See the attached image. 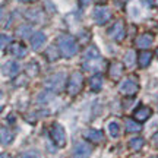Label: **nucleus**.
Listing matches in <instances>:
<instances>
[{
	"label": "nucleus",
	"instance_id": "8",
	"mask_svg": "<svg viewBox=\"0 0 158 158\" xmlns=\"http://www.w3.org/2000/svg\"><path fill=\"white\" fill-rule=\"evenodd\" d=\"M108 35H110L113 40H116V41L123 40V37H124V25H123V22H122V21H117L111 28L108 29Z\"/></svg>",
	"mask_w": 158,
	"mask_h": 158
},
{
	"label": "nucleus",
	"instance_id": "14",
	"mask_svg": "<svg viewBox=\"0 0 158 158\" xmlns=\"http://www.w3.org/2000/svg\"><path fill=\"white\" fill-rule=\"evenodd\" d=\"M152 41H154V37L151 34H143L136 38V45L139 48H148L149 45L152 44Z\"/></svg>",
	"mask_w": 158,
	"mask_h": 158
},
{
	"label": "nucleus",
	"instance_id": "7",
	"mask_svg": "<svg viewBox=\"0 0 158 158\" xmlns=\"http://www.w3.org/2000/svg\"><path fill=\"white\" fill-rule=\"evenodd\" d=\"M94 18H95L97 23L102 25V23H106L111 18V13H110V10H108L106 6H98L95 10H94Z\"/></svg>",
	"mask_w": 158,
	"mask_h": 158
},
{
	"label": "nucleus",
	"instance_id": "4",
	"mask_svg": "<svg viewBox=\"0 0 158 158\" xmlns=\"http://www.w3.org/2000/svg\"><path fill=\"white\" fill-rule=\"evenodd\" d=\"M50 136H51V139H53V142H54L59 148H63L66 145V132H64L62 124H59V123L51 124Z\"/></svg>",
	"mask_w": 158,
	"mask_h": 158
},
{
	"label": "nucleus",
	"instance_id": "34",
	"mask_svg": "<svg viewBox=\"0 0 158 158\" xmlns=\"http://www.w3.org/2000/svg\"><path fill=\"white\" fill-rule=\"evenodd\" d=\"M102 2H104V0H102Z\"/></svg>",
	"mask_w": 158,
	"mask_h": 158
},
{
	"label": "nucleus",
	"instance_id": "22",
	"mask_svg": "<svg viewBox=\"0 0 158 158\" xmlns=\"http://www.w3.org/2000/svg\"><path fill=\"white\" fill-rule=\"evenodd\" d=\"M108 132H110V135L113 136V138H118V135H120V124L116 120L110 122L108 123Z\"/></svg>",
	"mask_w": 158,
	"mask_h": 158
},
{
	"label": "nucleus",
	"instance_id": "29",
	"mask_svg": "<svg viewBox=\"0 0 158 158\" xmlns=\"http://www.w3.org/2000/svg\"><path fill=\"white\" fill-rule=\"evenodd\" d=\"M143 3H145V5H148V6H152V0H143Z\"/></svg>",
	"mask_w": 158,
	"mask_h": 158
},
{
	"label": "nucleus",
	"instance_id": "6",
	"mask_svg": "<svg viewBox=\"0 0 158 158\" xmlns=\"http://www.w3.org/2000/svg\"><path fill=\"white\" fill-rule=\"evenodd\" d=\"M139 89V85L136 82L135 79H126L123 84L120 85V92L126 97H133Z\"/></svg>",
	"mask_w": 158,
	"mask_h": 158
},
{
	"label": "nucleus",
	"instance_id": "21",
	"mask_svg": "<svg viewBox=\"0 0 158 158\" xmlns=\"http://www.w3.org/2000/svg\"><path fill=\"white\" fill-rule=\"evenodd\" d=\"M143 143H145V141L142 139V138H133V139H130L129 141V147L133 149V151H139L142 147H143Z\"/></svg>",
	"mask_w": 158,
	"mask_h": 158
},
{
	"label": "nucleus",
	"instance_id": "10",
	"mask_svg": "<svg viewBox=\"0 0 158 158\" xmlns=\"http://www.w3.org/2000/svg\"><path fill=\"white\" fill-rule=\"evenodd\" d=\"M85 138L88 141L94 142V143H101L104 141V135H102L101 130H95V129H89V130H85Z\"/></svg>",
	"mask_w": 158,
	"mask_h": 158
},
{
	"label": "nucleus",
	"instance_id": "28",
	"mask_svg": "<svg viewBox=\"0 0 158 158\" xmlns=\"http://www.w3.org/2000/svg\"><path fill=\"white\" fill-rule=\"evenodd\" d=\"M29 29H31V27H22V28H21V35H22V37L23 35H27Z\"/></svg>",
	"mask_w": 158,
	"mask_h": 158
},
{
	"label": "nucleus",
	"instance_id": "16",
	"mask_svg": "<svg viewBox=\"0 0 158 158\" xmlns=\"http://www.w3.org/2000/svg\"><path fill=\"white\" fill-rule=\"evenodd\" d=\"M9 51H10V54H13L15 57H19V59H22L25 57L27 54V50H25V47L22 44H19V43H15V44H12L9 47Z\"/></svg>",
	"mask_w": 158,
	"mask_h": 158
},
{
	"label": "nucleus",
	"instance_id": "1",
	"mask_svg": "<svg viewBox=\"0 0 158 158\" xmlns=\"http://www.w3.org/2000/svg\"><path fill=\"white\" fill-rule=\"evenodd\" d=\"M59 47L64 57H73L78 53V44L70 35H62L59 38Z\"/></svg>",
	"mask_w": 158,
	"mask_h": 158
},
{
	"label": "nucleus",
	"instance_id": "31",
	"mask_svg": "<svg viewBox=\"0 0 158 158\" xmlns=\"http://www.w3.org/2000/svg\"><path fill=\"white\" fill-rule=\"evenodd\" d=\"M2 158H10V155H7V154H2Z\"/></svg>",
	"mask_w": 158,
	"mask_h": 158
},
{
	"label": "nucleus",
	"instance_id": "26",
	"mask_svg": "<svg viewBox=\"0 0 158 158\" xmlns=\"http://www.w3.org/2000/svg\"><path fill=\"white\" fill-rule=\"evenodd\" d=\"M19 158H38V154L34 152V151L32 152H23Z\"/></svg>",
	"mask_w": 158,
	"mask_h": 158
},
{
	"label": "nucleus",
	"instance_id": "12",
	"mask_svg": "<svg viewBox=\"0 0 158 158\" xmlns=\"http://www.w3.org/2000/svg\"><path fill=\"white\" fill-rule=\"evenodd\" d=\"M123 70H124V66L122 64V63L114 62L113 64L110 66V70H108L110 78L113 79V81H118V79L122 78V75H123Z\"/></svg>",
	"mask_w": 158,
	"mask_h": 158
},
{
	"label": "nucleus",
	"instance_id": "2",
	"mask_svg": "<svg viewBox=\"0 0 158 158\" xmlns=\"http://www.w3.org/2000/svg\"><path fill=\"white\" fill-rule=\"evenodd\" d=\"M45 88L50 91H56V92H59V91H62L66 88V75L62 73V72H59V73H54L53 76H50V78L47 79L44 82Z\"/></svg>",
	"mask_w": 158,
	"mask_h": 158
},
{
	"label": "nucleus",
	"instance_id": "3",
	"mask_svg": "<svg viewBox=\"0 0 158 158\" xmlns=\"http://www.w3.org/2000/svg\"><path fill=\"white\" fill-rule=\"evenodd\" d=\"M84 88V76L79 72L72 73V76L68 79V85H66V91L69 95H78Z\"/></svg>",
	"mask_w": 158,
	"mask_h": 158
},
{
	"label": "nucleus",
	"instance_id": "27",
	"mask_svg": "<svg viewBox=\"0 0 158 158\" xmlns=\"http://www.w3.org/2000/svg\"><path fill=\"white\" fill-rule=\"evenodd\" d=\"M152 145H154L155 148H158V132L152 136Z\"/></svg>",
	"mask_w": 158,
	"mask_h": 158
},
{
	"label": "nucleus",
	"instance_id": "15",
	"mask_svg": "<svg viewBox=\"0 0 158 158\" xmlns=\"http://www.w3.org/2000/svg\"><path fill=\"white\" fill-rule=\"evenodd\" d=\"M44 43H45V35L43 34V32H37V34H34L32 38H31V47H32L34 50H40Z\"/></svg>",
	"mask_w": 158,
	"mask_h": 158
},
{
	"label": "nucleus",
	"instance_id": "17",
	"mask_svg": "<svg viewBox=\"0 0 158 158\" xmlns=\"http://www.w3.org/2000/svg\"><path fill=\"white\" fill-rule=\"evenodd\" d=\"M102 84H104V79H102L101 75H95L89 79V88L94 92H98V91L102 88Z\"/></svg>",
	"mask_w": 158,
	"mask_h": 158
},
{
	"label": "nucleus",
	"instance_id": "24",
	"mask_svg": "<svg viewBox=\"0 0 158 158\" xmlns=\"http://www.w3.org/2000/svg\"><path fill=\"white\" fill-rule=\"evenodd\" d=\"M27 73L29 76H35V75L38 73V66L35 63H29L28 66H27Z\"/></svg>",
	"mask_w": 158,
	"mask_h": 158
},
{
	"label": "nucleus",
	"instance_id": "9",
	"mask_svg": "<svg viewBox=\"0 0 158 158\" xmlns=\"http://www.w3.org/2000/svg\"><path fill=\"white\" fill-rule=\"evenodd\" d=\"M151 113H152V111H151L149 107H147V106H139V107L133 111V117H135L136 122L142 123V122L148 120V117L151 116Z\"/></svg>",
	"mask_w": 158,
	"mask_h": 158
},
{
	"label": "nucleus",
	"instance_id": "30",
	"mask_svg": "<svg viewBox=\"0 0 158 158\" xmlns=\"http://www.w3.org/2000/svg\"><path fill=\"white\" fill-rule=\"evenodd\" d=\"M79 2H81L82 5H86V3H89V0H79Z\"/></svg>",
	"mask_w": 158,
	"mask_h": 158
},
{
	"label": "nucleus",
	"instance_id": "20",
	"mask_svg": "<svg viewBox=\"0 0 158 158\" xmlns=\"http://www.w3.org/2000/svg\"><path fill=\"white\" fill-rule=\"evenodd\" d=\"M12 139H13V133L3 126V127H2V145H7V143H10Z\"/></svg>",
	"mask_w": 158,
	"mask_h": 158
},
{
	"label": "nucleus",
	"instance_id": "25",
	"mask_svg": "<svg viewBox=\"0 0 158 158\" xmlns=\"http://www.w3.org/2000/svg\"><path fill=\"white\" fill-rule=\"evenodd\" d=\"M47 57H48L50 60H57V59H59L54 47H50V48H48V51H47Z\"/></svg>",
	"mask_w": 158,
	"mask_h": 158
},
{
	"label": "nucleus",
	"instance_id": "18",
	"mask_svg": "<svg viewBox=\"0 0 158 158\" xmlns=\"http://www.w3.org/2000/svg\"><path fill=\"white\" fill-rule=\"evenodd\" d=\"M124 127H126V130L127 132H139V130L142 129V126L139 124V122H136L135 118L132 120V118H126L124 120Z\"/></svg>",
	"mask_w": 158,
	"mask_h": 158
},
{
	"label": "nucleus",
	"instance_id": "19",
	"mask_svg": "<svg viewBox=\"0 0 158 158\" xmlns=\"http://www.w3.org/2000/svg\"><path fill=\"white\" fill-rule=\"evenodd\" d=\"M139 66L141 68H147L148 64L151 63L152 60V53H149V51H142L141 54H139Z\"/></svg>",
	"mask_w": 158,
	"mask_h": 158
},
{
	"label": "nucleus",
	"instance_id": "33",
	"mask_svg": "<svg viewBox=\"0 0 158 158\" xmlns=\"http://www.w3.org/2000/svg\"><path fill=\"white\" fill-rule=\"evenodd\" d=\"M157 56H158V48H157Z\"/></svg>",
	"mask_w": 158,
	"mask_h": 158
},
{
	"label": "nucleus",
	"instance_id": "5",
	"mask_svg": "<svg viewBox=\"0 0 158 158\" xmlns=\"http://www.w3.org/2000/svg\"><path fill=\"white\" fill-rule=\"evenodd\" d=\"M92 148L88 142H78L72 151V158H89Z\"/></svg>",
	"mask_w": 158,
	"mask_h": 158
},
{
	"label": "nucleus",
	"instance_id": "23",
	"mask_svg": "<svg viewBox=\"0 0 158 158\" xmlns=\"http://www.w3.org/2000/svg\"><path fill=\"white\" fill-rule=\"evenodd\" d=\"M136 62V53L135 51H127L126 53V56H124V64L127 66V68H132Z\"/></svg>",
	"mask_w": 158,
	"mask_h": 158
},
{
	"label": "nucleus",
	"instance_id": "11",
	"mask_svg": "<svg viewBox=\"0 0 158 158\" xmlns=\"http://www.w3.org/2000/svg\"><path fill=\"white\" fill-rule=\"evenodd\" d=\"M102 60L100 57H97V59H91L88 62L84 63V69L85 70H88V72H100L102 69Z\"/></svg>",
	"mask_w": 158,
	"mask_h": 158
},
{
	"label": "nucleus",
	"instance_id": "13",
	"mask_svg": "<svg viewBox=\"0 0 158 158\" xmlns=\"http://www.w3.org/2000/svg\"><path fill=\"white\" fill-rule=\"evenodd\" d=\"M18 72H19V64L16 62H7L3 66V75H7V76H16Z\"/></svg>",
	"mask_w": 158,
	"mask_h": 158
},
{
	"label": "nucleus",
	"instance_id": "32",
	"mask_svg": "<svg viewBox=\"0 0 158 158\" xmlns=\"http://www.w3.org/2000/svg\"><path fill=\"white\" fill-rule=\"evenodd\" d=\"M21 2H27L28 3V2H34V0H21Z\"/></svg>",
	"mask_w": 158,
	"mask_h": 158
}]
</instances>
